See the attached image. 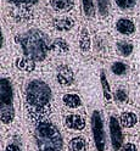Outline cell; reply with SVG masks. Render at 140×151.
<instances>
[{"label": "cell", "instance_id": "cell-1", "mask_svg": "<svg viewBox=\"0 0 140 151\" xmlns=\"http://www.w3.org/2000/svg\"><path fill=\"white\" fill-rule=\"evenodd\" d=\"M52 38L42 26L11 29L12 48L15 49L14 68L26 74L33 73L38 65L46 62L51 58L50 46Z\"/></svg>", "mask_w": 140, "mask_h": 151}, {"label": "cell", "instance_id": "cell-2", "mask_svg": "<svg viewBox=\"0 0 140 151\" xmlns=\"http://www.w3.org/2000/svg\"><path fill=\"white\" fill-rule=\"evenodd\" d=\"M48 14L46 0H1V21L11 29L40 26Z\"/></svg>", "mask_w": 140, "mask_h": 151}, {"label": "cell", "instance_id": "cell-3", "mask_svg": "<svg viewBox=\"0 0 140 151\" xmlns=\"http://www.w3.org/2000/svg\"><path fill=\"white\" fill-rule=\"evenodd\" d=\"M26 116L31 123L51 117L54 91L48 81L42 77L27 79L23 89Z\"/></svg>", "mask_w": 140, "mask_h": 151}, {"label": "cell", "instance_id": "cell-4", "mask_svg": "<svg viewBox=\"0 0 140 151\" xmlns=\"http://www.w3.org/2000/svg\"><path fill=\"white\" fill-rule=\"evenodd\" d=\"M83 20L80 14H48L40 26L45 28L52 37H65L73 39L82 26Z\"/></svg>", "mask_w": 140, "mask_h": 151}, {"label": "cell", "instance_id": "cell-5", "mask_svg": "<svg viewBox=\"0 0 140 151\" xmlns=\"http://www.w3.org/2000/svg\"><path fill=\"white\" fill-rule=\"evenodd\" d=\"M34 124V139L38 151H62L63 139L59 127L50 118Z\"/></svg>", "mask_w": 140, "mask_h": 151}, {"label": "cell", "instance_id": "cell-6", "mask_svg": "<svg viewBox=\"0 0 140 151\" xmlns=\"http://www.w3.org/2000/svg\"><path fill=\"white\" fill-rule=\"evenodd\" d=\"M15 118V84L11 76L3 73L0 78V119L3 126H11Z\"/></svg>", "mask_w": 140, "mask_h": 151}, {"label": "cell", "instance_id": "cell-7", "mask_svg": "<svg viewBox=\"0 0 140 151\" xmlns=\"http://www.w3.org/2000/svg\"><path fill=\"white\" fill-rule=\"evenodd\" d=\"M108 32L113 38L140 40V27L138 16L116 12L110 22Z\"/></svg>", "mask_w": 140, "mask_h": 151}, {"label": "cell", "instance_id": "cell-8", "mask_svg": "<svg viewBox=\"0 0 140 151\" xmlns=\"http://www.w3.org/2000/svg\"><path fill=\"white\" fill-rule=\"evenodd\" d=\"M93 55L98 58H108L113 55V37L108 29L93 32Z\"/></svg>", "mask_w": 140, "mask_h": 151}, {"label": "cell", "instance_id": "cell-9", "mask_svg": "<svg viewBox=\"0 0 140 151\" xmlns=\"http://www.w3.org/2000/svg\"><path fill=\"white\" fill-rule=\"evenodd\" d=\"M72 42L74 51L77 54H80L84 58L93 55V29L87 23H82Z\"/></svg>", "mask_w": 140, "mask_h": 151}, {"label": "cell", "instance_id": "cell-10", "mask_svg": "<svg viewBox=\"0 0 140 151\" xmlns=\"http://www.w3.org/2000/svg\"><path fill=\"white\" fill-rule=\"evenodd\" d=\"M91 132L94 138V144L96 151H105L106 149V134L104 128V118L102 113L99 110H94L91 113Z\"/></svg>", "mask_w": 140, "mask_h": 151}, {"label": "cell", "instance_id": "cell-11", "mask_svg": "<svg viewBox=\"0 0 140 151\" xmlns=\"http://www.w3.org/2000/svg\"><path fill=\"white\" fill-rule=\"evenodd\" d=\"M98 24L100 29H108L111 20L113 18L116 10L112 0H95Z\"/></svg>", "mask_w": 140, "mask_h": 151}, {"label": "cell", "instance_id": "cell-12", "mask_svg": "<svg viewBox=\"0 0 140 151\" xmlns=\"http://www.w3.org/2000/svg\"><path fill=\"white\" fill-rule=\"evenodd\" d=\"M55 82L61 88H72L76 82V73L67 62H57L55 66Z\"/></svg>", "mask_w": 140, "mask_h": 151}, {"label": "cell", "instance_id": "cell-13", "mask_svg": "<svg viewBox=\"0 0 140 151\" xmlns=\"http://www.w3.org/2000/svg\"><path fill=\"white\" fill-rule=\"evenodd\" d=\"M50 14H80L79 0H46Z\"/></svg>", "mask_w": 140, "mask_h": 151}, {"label": "cell", "instance_id": "cell-14", "mask_svg": "<svg viewBox=\"0 0 140 151\" xmlns=\"http://www.w3.org/2000/svg\"><path fill=\"white\" fill-rule=\"evenodd\" d=\"M140 40L133 39H122V38H113V55L121 59H130L138 51Z\"/></svg>", "mask_w": 140, "mask_h": 151}, {"label": "cell", "instance_id": "cell-15", "mask_svg": "<svg viewBox=\"0 0 140 151\" xmlns=\"http://www.w3.org/2000/svg\"><path fill=\"white\" fill-rule=\"evenodd\" d=\"M79 9L83 22L87 23L93 29V32L99 31L100 28L98 24L95 0H79Z\"/></svg>", "mask_w": 140, "mask_h": 151}, {"label": "cell", "instance_id": "cell-16", "mask_svg": "<svg viewBox=\"0 0 140 151\" xmlns=\"http://www.w3.org/2000/svg\"><path fill=\"white\" fill-rule=\"evenodd\" d=\"M72 52H74L72 39L65 38V37H54L52 38L51 46H50L51 58H56V59L67 58Z\"/></svg>", "mask_w": 140, "mask_h": 151}, {"label": "cell", "instance_id": "cell-17", "mask_svg": "<svg viewBox=\"0 0 140 151\" xmlns=\"http://www.w3.org/2000/svg\"><path fill=\"white\" fill-rule=\"evenodd\" d=\"M108 129H110V137H111V144L116 151L121 150L123 146V132L122 126H121L118 117L115 115H110L108 117Z\"/></svg>", "mask_w": 140, "mask_h": 151}, {"label": "cell", "instance_id": "cell-18", "mask_svg": "<svg viewBox=\"0 0 140 151\" xmlns=\"http://www.w3.org/2000/svg\"><path fill=\"white\" fill-rule=\"evenodd\" d=\"M118 14L138 16L140 14V0H112Z\"/></svg>", "mask_w": 140, "mask_h": 151}, {"label": "cell", "instance_id": "cell-19", "mask_svg": "<svg viewBox=\"0 0 140 151\" xmlns=\"http://www.w3.org/2000/svg\"><path fill=\"white\" fill-rule=\"evenodd\" d=\"M63 126L73 132H82L87 127V121L85 117L80 113L67 112L63 116Z\"/></svg>", "mask_w": 140, "mask_h": 151}, {"label": "cell", "instance_id": "cell-20", "mask_svg": "<svg viewBox=\"0 0 140 151\" xmlns=\"http://www.w3.org/2000/svg\"><path fill=\"white\" fill-rule=\"evenodd\" d=\"M61 104L66 110L76 111L83 107V100L78 93H63L61 95Z\"/></svg>", "mask_w": 140, "mask_h": 151}, {"label": "cell", "instance_id": "cell-21", "mask_svg": "<svg viewBox=\"0 0 140 151\" xmlns=\"http://www.w3.org/2000/svg\"><path fill=\"white\" fill-rule=\"evenodd\" d=\"M118 121L122 128L124 129H132L134 127L138 126L139 123V116L138 113L134 110H123L122 112L119 113L118 116Z\"/></svg>", "mask_w": 140, "mask_h": 151}, {"label": "cell", "instance_id": "cell-22", "mask_svg": "<svg viewBox=\"0 0 140 151\" xmlns=\"http://www.w3.org/2000/svg\"><path fill=\"white\" fill-rule=\"evenodd\" d=\"M108 70H110L112 76L118 77V78H122V77H126V76L129 73L130 68H129V65L126 61H123V60H113V61H111Z\"/></svg>", "mask_w": 140, "mask_h": 151}, {"label": "cell", "instance_id": "cell-23", "mask_svg": "<svg viewBox=\"0 0 140 151\" xmlns=\"http://www.w3.org/2000/svg\"><path fill=\"white\" fill-rule=\"evenodd\" d=\"M88 140L83 135L73 137L68 141V151H88Z\"/></svg>", "mask_w": 140, "mask_h": 151}, {"label": "cell", "instance_id": "cell-24", "mask_svg": "<svg viewBox=\"0 0 140 151\" xmlns=\"http://www.w3.org/2000/svg\"><path fill=\"white\" fill-rule=\"evenodd\" d=\"M112 99L115 100L116 104H119V105L127 104L129 101V91H128V89L126 87H123V86L116 87V89L112 91Z\"/></svg>", "mask_w": 140, "mask_h": 151}, {"label": "cell", "instance_id": "cell-25", "mask_svg": "<svg viewBox=\"0 0 140 151\" xmlns=\"http://www.w3.org/2000/svg\"><path fill=\"white\" fill-rule=\"evenodd\" d=\"M100 83H101V89H102V95H104V100L106 102H111L112 100V90H111V86L110 82L107 79V76L105 73V71L100 72Z\"/></svg>", "mask_w": 140, "mask_h": 151}, {"label": "cell", "instance_id": "cell-26", "mask_svg": "<svg viewBox=\"0 0 140 151\" xmlns=\"http://www.w3.org/2000/svg\"><path fill=\"white\" fill-rule=\"evenodd\" d=\"M119 151H138V147L134 143H130V141H128V143L123 144V146L121 147Z\"/></svg>", "mask_w": 140, "mask_h": 151}, {"label": "cell", "instance_id": "cell-27", "mask_svg": "<svg viewBox=\"0 0 140 151\" xmlns=\"http://www.w3.org/2000/svg\"><path fill=\"white\" fill-rule=\"evenodd\" d=\"M5 151H22V150H21V147L18 146L17 144H15V143H11V144H9V145L6 146Z\"/></svg>", "mask_w": 140, "mask_h": 151}, {"label": "cell", "instance_id": "cell-28", "mask_svg": "<svg viewBox=\"0 0 140 151\" xmlns=\"http://www.w3.org/2000/svg\"><path fill=\"white\" fill-rule=\"evenodd\" d=\"M138 20H139V27H140V14L138 15Z\"/></svg>", "mask_w": 140, "mask_h": 151}]
</instances>
